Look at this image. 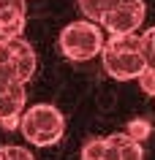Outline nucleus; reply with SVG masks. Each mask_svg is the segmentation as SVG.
<instances>
[{"mask_svg": "<svg viewBox=\"0 0 155 160\" xmlns=\"http://www.w3.org/2000/svg\"><path fill=\"white\" fill-rule=\"evenodd\" d=\"M0 160H35V158H33V152L25 149V147L6 144V147H0Z\"/></svg>", "mask_w": 155, "mask_h": 160, "instance_id": "9b49d317", "label": "nucleus"}, {"mask_svg": "<svg viewBox=\"0 0 155 160\" xmlns=\"http://www.w3.org/2000/svg\"><path fill=\"white\" fill-rule=\"evenodd\" d=\"M101 62H103V71L112 79H120V82L139 79L147 71L144 35H139V33L112 35L101 52Z\"/></svg>", "mask_w": 155, "mask_h": 160, "instance_id": "f257e3e1", "label": "nucleus"}, {"mask_svg": "<svg viewBox=\"0 0 155 160\" xmlns=\"http://www.w3.org/2000/svg\"><path fill=\"white\" fill-rule=\"evenodd\" d=\"M35 68H38L35 49L22 35L0 38V84H14V82L27 84L33 79Z\"/></svg>", "mask_w": 155, "mask_h": 160, "instance_id": "20e7f679", "label": "nucleus"}, {"mask_svg": "<svg viewBox=\"0 0 155 160\" xmlns=\"http://www.w3.org/2000/svg\"><path fill=\"white\" fill-rule=\"evenodd\" d=\"M103 160H144L142 141H133L128 133L106 136V155Z\"/></svg>", "mask_w": 155, "mask_h": 160, "instance_id": "6e6552de", "label": "nucleus"}, {"mask_svg": "<svg viewBox=\"0 0 155 160\" xmlns=\"http://www.w3.org/2000/svg\"><path fill=\"white\" fill-rule=\"evenodd\" d=\"M139 87H142V92L155 98V68H147L144 73L139 76Z\"/></svg>", "mask_w": 155, "mask_h": 160, "instance_id": "4468645a", "label": "nucleus"}, {"mask_svg": "<svg viewBox=\"0 0 155 160\" xmlns=\"http://www.w3.org/2000/svg\"><path fill=\"white\" fill-rule=\"evenodd\" d=\"M125 133H128L133 141H144L147 136H150V122H147V119H131L128 128H125Z\"/></svg>", "mask_w": 155, "mask_h": 160, "instance_id": "f8f14e48", "label": "nucleus"}, {"mask_svg": "<svg viewBox=\"0 0 155 160\" xmlns=\"http://www.w3.org/2000/svg\"><path fill=\"white\" fill-rule=\"evenodd\" d=\"M25 30V0H0V38H17Z\"/></svg>", "mask_w": 155, "mask_h": 160, "instance_id": "0eeeda50", "label": "nucleus"}, {"mask_svg": "<svg viewBox=\"0 0 155 160\" xmlns=\"http://www.w3.org/2000/svg\"><path fill=\"white\" fill-rule=\"evenodd\" d=\"M103 27L93 19H82V22H71L60 30V38H57V46L68 60L74 62H85V60H93L95 54H101L106 41H103Z\"/></svg>", "mask_w": 155, "mask_h": 160, "instance_id": "7ed1b4c3", "label": "nucleus"}, {"mask_svg": "<svg viewBox=\"0 0 155 160\" xmlns=\"http://www.w3.org/2000/svg\"><path fill=\"white\" fill-rule=\"evenodd\" d=\"M106 155V138H90L82 147V160H103Z\"/></svg>", "mask_w": 155, "mask_h": 160, "instance_id": "9d476101", "label": "nucleus"}, {"mask_svg": "<svg viewBox=\"0 0 155 160\" xmlns=\"http://www.w3.org/2000/svg\"><path fill=\"white\" fill-rule=\"evenodd\" d=\"M125 3H133V0H79V8L85 14L87 19H93V22H101L109 11L120 8Z\"/></svg>", "mask_w": 155, "mask_h": 160, "instance_id": "1a4fd4ad", "label": "nucleus"}, {"mask_svg": "<svg viewBox=\"0 0 155 160\" xmlns=\"http://www.w3.org/2000/svg\"><path fill=\"white\" fill-rule=\"evenodd\" d=\"M144 60L147 68H155V27H150L144 33Z\"/></svg>", "mask_w": 155, "mask_h": 160, "instance_id": "ddd939ff", "label": "nucleus"}, {"mask_svg": "<svg viewBox=\"0 0 155 160\" xmlns=\"http://www.w3.org/2000/svg\"><path fill=\"white\" fill-rule=\"evenodd\" d=\"M144 0H133V3H125L120 8L109 11L106 17L98 22L103 30H109L112 35H125V33H136V27H142L144 22Z\"/></svg>", "mask_w": 155, "mask_h": 160, "instance_id": "423d86ee", "label": "nucleus"}, {"mask_svg": "<svg viewBox=\"0 0 155 160\" xmlns=\"http://www.w3.org/2000/svg\"><path fill=\"white\" fill-rule=\"evenodd\" d=\"M19 130L35 147H52V144L60 141L63 133H65V117L52 103H35V106L25 109Z\"/></svg>", "mask_w": 155, "mask_h": 160, "instance_id": "f03ea898", "label": "nucleus"}, {"mask_svg": "<svg viewBox=\"0 0 155 160\" xmlns=\"http://www.w3.org/2000/svg\"><path fill=\"white\" fill-rule=\"evenodd\" d=\"M25 103H27V92H25V84L22 82L0 84V128L17 130L22 125Z\"/></svg>", "mask_w": 155, "mask_h": 160, "instance_id": "39448f33", "label": "nucleus"}]
</instances>
